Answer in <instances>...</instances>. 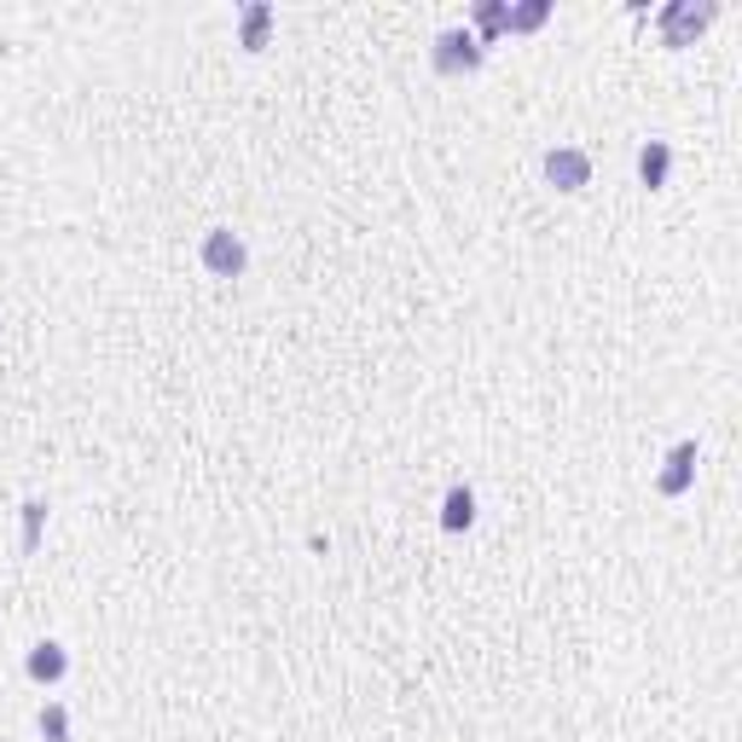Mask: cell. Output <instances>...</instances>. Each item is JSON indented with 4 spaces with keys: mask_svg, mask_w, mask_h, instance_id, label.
Masks as SVG:
<instances>
[{
    "mask_svg": "<svg viewBox=\"0 0 742 742\" xmlns=\"http://www.w3.org/2000/svg\"><path fill=\"white\" fill-rule=\"evenodd\" d=\"M713 12H720L713 0H702V7H697V0H673V7L661 12V41H668V47H690L713 23Z\"/></svg>",
    "mask_w": 742,
    "mask_h": 742,
    "instance_id": "6da1fadb",
    "label": "cell"
},
{
    "mask_svg": "<svg viewBox=\"0 0 742 742\" xmlns=\"http://www.w3.org/2000/svg\"><path fill=\"white\" fill-rule=\"evenodd\" d=\"M203 267H210L215 278H238L250 267V250L238 233H226V226H215V233H203Z\"/></svg>",
    "mask_w": 742,
    "mask_h": 742,
    "instance_id": "7a4b0ae2",
    "label": "cell"
},
{
    "mask_svg": "<svg viewBox=\"0 0 742 742\" xmlns=\"http://www.w3.org/2000/svg\"><path fill=\"white\" fill-rule=\"evenodd\" d=\"M429 64L441 70V75L476 70V64H481V47H476V35H470V30H441V35H435V53H429Z\"/></svg>",
    "mask_w": 742,
    "mask_h": 742,
    "instance_id": "3957f363",
    "label": "cell"
},
{
    "mask_svg": "<svg viewBox=\"0 0 742 742\" xmlns=\"http://www.w3.org/2000/svg\"><path fill=\"white\" fill-rule=\"evenodd\" d=\"M546 181H551L557 192H580L586 181H592V157H586V151H575V145L546 151Z\"/></svg>",
    "mask_w": 742,
    "mask_h": 742,
    "instance_id": "277c9868",
    "label": "cell"
},
{
    "mask_svg": "<svg viewBox=\"0 0 742 742\" xmlns=\"http://www.w3.org/2000/svg\"><path fill=\"white\" fill-rule=\"evenodd\" d=\"M690 481H697V441H679L673 447V458H668V470L655 476V494H668V499H679Z\"/></svg>",
    "mask_w": 742,
    "mask_h": 742,
    "instance_id": "5b68a950",
    "label": "cell"
},
{
    "mask_svg": "<svg viewBox=\"0 0 742 742\" xmlns=\"http://www.w3.org/2000/svg\"><path fill=\"white\" fill-rule=\"evenodd\" d=\"M23 668H30L35 684H59V679L70 673V655H64V644H53V638H47V644L30 650V661H23Z\"/></svg>",
    "mask_w": 742,
    "mask_h": 742,
    "instance_id": "8992f818",
    "label": "cell"
},
{
    "mask_svg": "<svg viewBox=\"0 0 742 742\" xmlns=\"http://www.w3.org/2000/svg\"><path fill=\"white\" fill-rule=\"evenodd\" d=\"M668 174H673V145L668 140H650L644 151H638V181L655 192V186H668Z\"/></svg>",
    "mask_w": 742,
    "mask_h": 742,
    "instance_id": "52a82bcc",
    "label": "cell"
},
{
    "mask_svg": "<svg viewBox=\"0 0 742 742\" xmlns=\"http://www.w3.org/2000/svg\"><path fill=\"white\" fill-rule=\"evenodd\" d=\"M470 522H476V494L458 481V488H447V499H441V528L447 533H465Z\"/></svg>",
    "mask_w": 742,
    "mask_h": 742,
    "instance_id": "ba28073f",
    "label": "cell"
},
{
    "mask_svg": "<svg viewBox=\"0 0 742 742\" xmlns=\"http://www.w3.org/2000/svg\"><path fill=\"white\" fill-rule=\"evenodd\" d=\"M267 30H273V7H267V0L244 7V30H238V41L250 47V53H262V47H267Z\"/></svg>",
    "mask_w": 742,
    "mask_h": 742,
    "instance_id": "9c48e42d",
    "label": "cell"
},
{
    "mask_svg": "<svg viewBox=\"0 0 742 742\" xmlns=\"http://www.w3.org/2000/svg\"><path fill=\"white\" fill-rule=\"evenodd\" d=\"M551 18V0H528V7H505V30H540Z\"/></svg>",
    "mask_w": 742,
    "mask_h": 742,
    "instance_id": "30bf717a",
    "label": "cell"
},
{
    "mask_svg": "<svg viewBox=\"0 0 742 742\" xmlns=\"http://www.w3.org/2000/svg\"><path fill=\"white\" fill-rule=\"evenodd\" d=\"M476 47L481 41H494V35H505V0H481V7H476Z\"/></svg>",
    "mask_w": 742,
    "mask_h": 742,
    "instance_id": "8fae6325",
    "label": "cell"
},
{
    "mask_svg": "<svg viewBox=\"0 0 742 742\" xmlns=\"http://www.w3.org/2000/svg\"><path fill=\"white\" fill-rule=\"evenodd\" d=\"M41 736H47V742H70V713H64L59 702L41 708Z\"/></svg>",
    "mask_w": 742,
    "mask_h": 742,
    "instance_id": "7c38bea8",
    "label": "cell"
},
{
    "mask_svg": "<svg viewBox=\"0 0 742 742\" xmlns=\"http://www.w3.org/2000/svg\"><path fill=\"white\" fill-rule=\"evenodd\" d=\"M41 522H47V505H41V499H30V505H23V551H35Z\"/></svg>",
    "mask_w": 742,
    "mask_h": 742,
    "instance_id": "4fadbf2b",
    "label": "cell"
}]
</instances>
